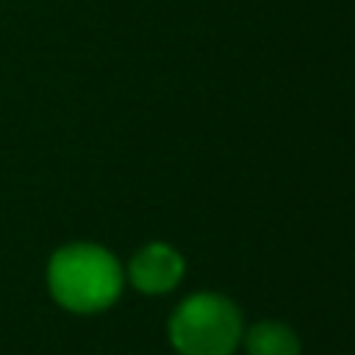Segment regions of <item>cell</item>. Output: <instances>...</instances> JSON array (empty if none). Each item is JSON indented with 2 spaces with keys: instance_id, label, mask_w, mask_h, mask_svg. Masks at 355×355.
<instances>
[{
  "instance_id": "2",
  "label": "cell",
  "mask_w": 355,
  "mask_h": 355,
  "mask_svg": "<svg viewBox=\"0 0 355 355\" xmlns=\"http://www.w3.org/2000/svg\"><path fill=\"white\" fill-rule=\"evenodd\" d=\"M169 341L180 355H230L241 341V313L222 294H194L172 311Z\"/></svg>"
},
{
  "instance_id": "1",
  "label": "cell",
  "mask_w": 355,
  "mask_h": 355,
  "mask_svg": "<svg viewBox=\"0 0 355 355\" xmlns=\"http://www.w3.org/2000/svg\"><path fill=\"white\" fill-rule=\"evenodd\" d=\"M50 294L58 305L75 313L108 308L122 291V269L116 258L97 244H67L47 266Z\"/></svg>"
},
{
  "instance_id": "3",
  "label": "cell",
  "mask_w": 355,
  "mask_h": 355,
  "mask_svg": "<svg viewBox=\"0 0 355 355\" xmlns=\"http://www.w3.org/2000/svg\"><path fill=\"white\" fill-rule=\"evenodd\" d=\"M183 255L169 247V244H161V241H153L147 247H141L133 261H130V283L144 291V294H164L169 288H175L183 277Z\"/></svg>"
},
{
  "instance_id": "4",
  "label": "cell",
  "mask_w": 355,
  "mask_h": 355,
  "mask_svg": "<svg viewBox=\"0 0 355 355\" xmlns=\"http://www.w3.org/2000/svg\"><path fill=\"white\" fill-rule=\"evenodd\" d=\"M244 347H247V355H300L297 333L288 324L275 319L255 322L247 330Z\"/></svg>"
}]
</instances>
